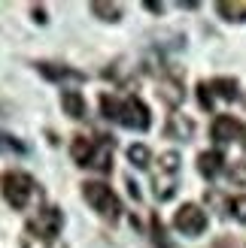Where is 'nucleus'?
Returning <instances> with one entry per match:
<instances>
[{
    "label": "nucleus",
    "mask_w": 246,
    "mask_h": 248,
    "mask_svg": "<svg viewBox=\"0 0 246 248\" xmlns=\"http://www.w3.org/2000/svg\"><path fill=\"white\" fill-rule=\"evenodd\" d=\"M36 70L43 73L46 79H52V82H61V79H70V82H82L85 79V73H79V70H70V67H58V64H36Z\"/></svg>",
    "instance_id": "obj_12"
},
{
    "label": "nucleus",
    "mask_w": 246,
    "mask_h": 248,
    "mask_svg": "<svg viewBox=\"0 0 246 248\" xmlns=\"http://www.w3.org/2000/svg\"><path fill=\"white\" fill-rule=\"evenodd\" d=\"M82 197H85V203H88L97 215H104L109 221H116L122 215V203H119V197L113 194V188L109 185H101V182H85L82 185Z\"/></svg>",
    "instance_id": "obj_3"
},
{
    "label": "nucleus",
    "mask_w": 246,
    "mask_h": 248,
    "mask_svg": "<svg viewBox=\"0 0 246 248\" xmlns=\"http://www.w3.org/2000/svg\"><path fill=\"white\" fill-rule=\"evenodd\" d=\"M240 133H243V121L231 118V115H216V118H213L210 136H213L216 142H234Z\"/></svg>",
    "instance_id": "obj_7"
},
{
    "label": "nucleus",
    "mask_w": 246,
    "mask_h": 248,
    "mask_svg": "<svg viewBox=\"0 0 246 248\" xmlns=\"http://www.w3.org/2000/svg\"><path fill=\"white\" fill-rule=\"evenodd\" d=\"M164 133L170 136V140H192V133H194V121H192L189 115H170Z\"/></svg>",
    "instance_id": "obj_10"
},
{
    "label": "nucleus",
    "mask_w": 246,
    "mask_h": 248,
    "mask_svg": "<svg viewBox=\"0 0 246 248\" xmlns=\"http://www.w3.org/2000/svg\"><path fill=\"white\" fill-rule=\"evenodd\" d=\"M91 12L101 16L104 21H119L122 18V6L119 3H91Z\"/></svg>",
    "instance_id": "obj_16"
},
{
    "label": "nucleus",
    "mask_w": 246,
    "mask_h": 248,
    "mask_svg": "<svg viewBox=\"0 0 246 248\" xmlns=\"http://www.w3.org/2000/svg\"><path fill=\"white\" fill-rule=\"evenodd\" d=\"M28 148H24L16 136H9V133H0V155H24Z\"/></svg>",
    "instance_id": "obj_18"
},
{
    "label": "nucleus",
    "mask_w": 246,
    "mask_h": 248,
    "mask_svg": "<svg viewBox=\"0 0 246 248\" xmlns=\"http://www.w3.org/2000/svg\"><path fill=\"white\" fill-rule=\"evenodd\" d=\"M61 106H64V112L70 118H82L85 115V97L79 91H64L61 94Z\"/></svg>",
    "instance_id": "obj_13"
},
{
    "label": "nucleus",
    "mask_w": 246,
    "mask_h": 248,
    "mask_svg": "<svg viewBox=\"0 0 246 248\" xmlns=\"http://www.w3.org/2000/svg\"><path fill=\"white\" fill-rule=\"evenodd\" d=\"M210 91L219 94L222 100H237V94H240L234 79H213V82H210Z\"/></svg>",
    "instance_id": "obj_15"
},
{
    "label": "nucleus",
    "mask_w": 246,
    "mask_h": 248,
    "mask_svg": "<svg viewBox=\"0 0 246 248\" xmlns=\"http://www.w3.org/2000/svg\"><path fill=\"white\" fill-rule=\"evenodd\" d=\"M216 9H219V16H225L228 21H243V16H246L243 3H219Z\"/></svg>",
    "instance_id": "obj_19"
},
{
    "label": "nucleus",
    "mask_w": 246,
    "mask_h": 248,
    "mask_svg": "<svg viewBox=\"0 0 246 248\" xmlns=\"http://www.w3.org/2000/svg\"><path fill=\"white\" fill-rule=\"evenodd\" d=\"M152 242H155V248H174V245L167 242L164 224H161V218H158V215H152Z\"/></svg>",
    "instance_id": "obj_20"
},
{
    "label": "nucleus",
    "mask_w": 246,
    "mask_h": 248,
    "mask_svg": "<svg viewBox=\"0 0 246 248\" xmlns=\"http://www.w3.org/2000/svg\"><path fill=\"white\" fill-rule=\"evenodd\" d=\"M228 212L234 215L240 224H246V197H234V200L228 203Z\"/></svg>",
    "instance_id": "obj_21"
},
{
    "label": "nucleus",
    "mask_w": 246,
    "mask_h": 248,
    "mask_svg": "<svg viewBox=\"0 0 246 248\" xmlns=\"http://www.w3.org/2000/svg\"><path fill=\"white\" fill-rule=\"evenodd\" d=\"M34 18L40 21V24H46V12H43V6H34Z\"/></svg>",
    "instance_id": "obj_25"
},
{
    "label": "nucleus",
    "mask_w": 246,
    "mask_h": 248,
    "mask_svg": "<svg viewBox=\"0 0 246 248\" xmlns=\"http://www.w3.org/2000/svg\"><path fill=\"white\" fill-rule=\"evenodd\" d=\"M21 248H52L49 239H40V236H31V233H24L21 236Z\"/></svg>",
    "instance_id": "obj_24"
},
{
    "label": "nucleus",
    "mask_w": 246,
    "mask_h": 248,
    "mask_svg": "<svg viewBox=\"0 0 246 248\" xmlns=\"http://www.w3.org/2000/svg\"><path fill=\"white\" fill-rule=\"evenodd\" d=\"M128 160H131L137 170H146V167H149V148L140 145V142L131 145V148H128Z\"/></svg>",
    "instance_id": "obj_17"
},
{
    "label": "nucleus",
    "mask_w": 246,
    "mask_h": 248,
    "mask_svg": "<svg viewBox=\"0 0 246 248\" xmlns=\"http://www.w3.org/2000/svg\"><path fill=\"white\" fill-rule=\"evenodd\" d=\"M225 167V155L222 152H201L198 155V170L204 179H216Z\"/></svg>",
    "instance_id": "obj_9"
},
{
    "label": "nucleus",
    "mask_w": 246,
    "mask_h": 248,
    "mask_svg": "<svg viewBox=\"0 0 246 248\" xmlns=\"http://www.w3.org/2000/svg\"><path fill=\"white\" fill-rule=\"evenodd\" d=\"M88 167L97 170V172L113 170V140H109V136H97V145H94V155L88 160Z\"/></svg>",
    "instance_id": "obj_8"
},
{
    "label": "nucleus",
    "mask_w": 246,
    "mask_h": 248,
    "mask_svg": "<svg viewBox=\"0 0 246 248\" xmlns=\"http://www.w3.org/2000/svg\"><path fill=\"white\" fill-rule=\"evenodd\" d=\"M158 91H161V97L170 106H179L182 103V85L176 79H161V82H158Z\"/></svg>",
    "instance_id": "obj_14"
},
{
    "label": "nucleus",
    "mask_w": 246,
    "mask_h": 248,
    "mask_svg": "<svg viewBox=\"0 0 246 248\" xmlns=\"http://www.w3.org/2000/svg\"><path fill=\"white\" fill-rule=\"evenodd\" d=\"M94 145L97 140H91V136H73V145H70V152H73V160H76L79 167H88V160L94 155Z\"/></svg>",
    "instance_id": "obj_11"
},
{
    "label": "nucleus",
    "mask_w": 246,
    "mask_h": 248,
    "mask_svg": "<svg viewBox=\"0 0 246 248\" xmlns=\"http://www.w3.org/2000/svg\"><path fill=\"white\" fill-rule=\"evenodd\" d=\"M101 112L109 121H119L122 127H131V130H149V109L140 97H125V100H116L109 94H101Z\"/></svg>",
    "instance_id": "obj_1"
},
{
    "label": "nucleus",
    "mask_w": 246,
    "mask_h": 248,
    "mask_svg": "<svg viewBox=\"0 0 246 248\" xmlns=\"http://www.w3.org/2000/svg\"><path fill=\"white\" fill-rule=\"evenodd\" d=\"M174 227L179 233H186V236H201V233L207 230V212L201 206H194V203H186L174 215Z\"/></svg>",
    "instance_id": "obj_6"
},
{
    "label": "nucleus",
    "mask_w": 246,
    "mask_h": 248,
    "mask_svg": "<svg viewBox=\"0 0 246 248\" xmlns=\"http://www.w3.org/2000/svg\"><path fill=\"white\" fill-rule=\"evenodd\" d=\"M198 103H201V109H207V112L213 109V91H210V82H201V85H198Z\"/></svg>",
    "instance_id": "obj_22"
},
{
    "label": "nucleus",
    "mask_w": 246,
    "mask_h": 248,
    "mask_svg": "<svg viewBox=\"0 0 246 248\" xmlns=\"http://www.w3.org/2000/svg\"><path fill=\"white\" fill-rule=\"evenodd\" d=\"M0 191H3L6 203L12 209H24L31 203V197H34V179L28 172L9 170V172H3V179H0Z\"/></svg>",
    "instance_id": "obj_4"
},
{
    "label": "nucleus",
    "mask_w": 246,
    "mask_h": 248,
    "mask_svg": "<svg viewBox=\"0 0 246 248\" xmlns=\"http://www.w3.org/2000/svg\"><path fill=\"white\" fill-rule=\"evenodd\" d=\"M176 176H179V155L164 152L158 157V170L152 172V191L158 203H164L176 194Z\"/></svg>",
    "instance_id": "obj_2"
},
{
    "label": "nucleus",
    "mask_w": 246,
    "mask_h": 248,
    "mask_svg": "<svg viewBox=\"0 0 246 248\" xmlns=\"http://www.w3.org/2000/svg\"><path fill=\"white\" fill-rule=\"evenodd\" d=\"M228 179H231V185H237V188H246V164H234L228 170Z\"/></svg>",
    "instance_id": "obj_23"
},
{
    "label": "nucleus",
    "mask_w": 246,
    "mask_h": 248,
    "mask_svg": "<svg viewBox=\"0 0 246 248\" xmlns=\"http://www.w3.org/2000/svg\"><path fill=\"white\" fill-rule=\"evenodd\" d=\"M61 224H64V215H61V209L49 206V209H43V212H36V218H31V221H28L24 233H31V236H40V239L55 242V236L61 233Z\"/></svg>",
    "instance_id": "obj_5"
}]
</instances>
